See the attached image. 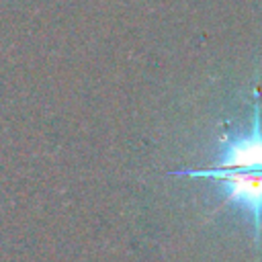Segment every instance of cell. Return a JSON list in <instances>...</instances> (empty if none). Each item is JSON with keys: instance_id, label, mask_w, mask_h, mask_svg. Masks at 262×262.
Instances as JSON below:
<instances>
[{"instance_id": "cell-2", "label": "cell", "mask_w": 262, "mask_h": 262, "mask_svg": "<svg viewBox=\"0 0 262 262\" xmlns=\"http://www.w3.org/2000/svg\"><path fill=\"white\" fill-rule=\"evenodd\" d=\"M211 168L219 170H262V125L260 108L254 106L252 127L246 135L233 137L223 143Z\"/></svg>"}, {"instance_id": "cell-1", "label": "cell", "mask_w": 262, "mask_h": 262, "mask_svg": "<svg viewBox=\"0 0 262 262\" xmlns=\"http://www.w3.org/2000/svg\"><path fill=\"white\" fill-rule=\"evenodd\" d=\"M174 176H192V178H209L217 182L225 194V201L246 211L252 219L254 227V244L260 246L262 233V170H176Z\"/></svg>"}]
</instances>
